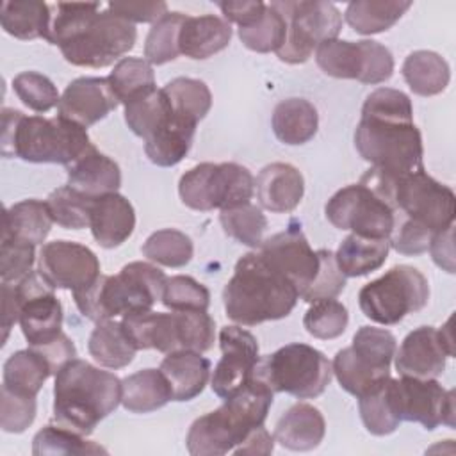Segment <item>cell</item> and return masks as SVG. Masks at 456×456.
<instances>
[{"label":"cell","instance_id":"obj_1","mask_svg":"<svg viewBox=\"0 0 456 456\" xmlns=\"http://www.w3.org/2000/svg\"><path fill=\"white\" fill-rule=\"evenodd\" d=\"M354 146L360 157L381 173L401 176L424 169V146L413 123L410 96L392 87L372 91L362 107Z\"/></svg>","mask_w":456,"mask_h":456},{"label":"cell","instance_id":"obj_2","mask_svg":"<svg viewBox=\"0 0 456 456\" xmlns=\"http://www.w3.org/2000/svg\"><path fill=\"white\" fill-rule=\"evenodd\" d=\"M55 9L46 41L73 66L105 68L135 46V25L96 2H59Z\"/></svg>","mask_w":456,"mask_h":456},{"label":"cell","instance_id":"obj_3","mask_svg":"<svg viewBox=\"0 0 456 456\" xmlns=\"http://www.w3.org/2000/svg\"><path fill=\"white\" fill-rule=\"evenodd\" d=\"M299 299L294 283L273 267L260 251L242 255L223 290L228 319L242 326L287 317Z\"/></svg>","mask_w":456,"mask_h":456},{"label":"cell","instance_id":"obj_4","mask_svg":"<svg viewBox=\"0 0 456 456\" xmlns=\"http://www.w3.org/2000/svg\"><path fill=\"white\" fill-rule=\"evenodd\" d=\"M121 390L116 374L75 358L55 374L53 420L87 436L119 406Z\"/></svg>","mask_w":456,"mask_h":456},{"label":"cell","instance_id":"obj_5","mask_svg":"<svg viewBox=\"0 0 456 456\" xmlns=\"http://www.w3.org/2000/svg\"><path fill=\"white\" fill-rule=\"evenodd\" d=\"M274 392L253 378L224 403L198 417L187 433V451L194 456H221L235 451L248 435L264 426Z\"/></svg>","mask_w":456,"mask_h":456},{"label":"cell","instance_id":"obj_6","mask_svg":"<svg viewBox=\"0 0 456 456\" xmlns=\"http://www.w3.org/2000/svg\"><path fill=\"white\" fill-rule=\"evenodd\" d=\"M2 155L27 162L69 166L94 144L87 130L61 118L25 116L18 109H2Z\"/></svg>","mask_w":456,"mask_h":456},{"label":"cell","instance_id":"obj_7","mask_svg":"<svg viewBox=\"0 0 456 456\" xmlns=\"http://www.w3.org/2000/svg\"><path fill=\"white\" fill-rule=\"evenodd\" d=\"M167 276L150 262H130L116 276L100 274L91 285L75 290L80 314L94 322L148 312L162 299Z\"/></svg>","mask_w":456,"mask_h":456},{"label":"cell","instance_id":"obj_8","mask_svg":"<svg viewBox=\"0 0 456 456\" xmlns=\"http://www.w3.org/2000/svg\"><path fill=\"white\" fill-rule=\"evenodd\" d=\"M360 182L383 196L395 210V217L408 219L431 233L454 224L456 198L452 189L436 182L424 169L392 176L370 167Z\"/></svg>","mask_w":456,"mask_h":456},{"label":"cell","instance_id":"obj_9","mask_svg":"<svg viewBox=\"0 0 456 456\" xmlns=\"http://www.w3.org/2000/svg\"><path fill=\"white\" fill-rule=\"evenodd\" d=\"M123 328L139 349H157L160 353L196 351L205 353L214 346L216 324L207 310L183 312H139L121 319Z\"/></svg>","mask_w":456,"mask_h":456},{"label":"cell","instance_id":"obj_10","mask_svg":"<svg viewBox=\"0 0 456 456\" xmlns=\"http://www.w3.org/2000/svg\"><path fill=\"white\" fill-rule=\"evenodd\" d=\"M333 369L319 349L292 342L258 360L255 376L273 392H285L297 399H314L330 385Z\"/></svg>","mask_w":456,"mask_h":456},{"label":"cell","instance_id":"obj_11","mask_svg":"<svg viewBox=\"0 0 456 456\" xmlns=\"http://www.w3.org/2000/svg\"><path fill=\"white\" fill-rule=\"evenodd\" d=\"M429 283L426 276L411 265H394L378 280L365 283L358 292V305L365 317L378 324L392 326L408 314L428 305Z\"/></svg>","mask_w":456,"mask_h":456},{"label":"cell","instance_id":"obj_12","mask_svg":"<svg viewBox=\"0 0 456 456\" xmlns=\"http://www.w3.org/2000/svg\"><path fill=\"white\" fill-rule=\"evenodd\" d=\"M253 192V175L235 162H201L185 171L178 182L182 203L200 212L248 203Z\"/></svg>","mask_w":456,"mask_h":456},{"label":"cell","instance_id":"obj_13","mask_svg":"<svg viewBox=\"0 0 456 456\" xmlns=\"http://www.w3.org/2000/svg\"><path fill=\"white\" fill-rule=\"evenodd\" d=\"M271 5L287 25L285 41L276 52L278 59L287 64L306 62L321 43L337 39L342 30V14L331 2L285 0L271 2Z\"/></svg>","mask_w":456,"mask_h":456},{"label":"cell","instance_id":"obj_14","mask_svg":"<svg viewBox=\"0 0 456 456\" xmlns=\"http://www.w3.org/2000/svg\"><path fill=\"white\" fill-rule=\"evenodd\" d=\"M324 212L335 228L370 239H388L395 224L392 205L363 182L337 191Z\"/></svg>","mask_w":456,"mask_h":456},{"label":"cell","instance_id":"obj_15","mask_svg":"<svg viewBox=\"0 0 456 456\" xmlns=\"http://www.w3.org/2000/svg\"><path fill=\"white\" fill-rule=\"evenodd\" d=\"M315 62L330 77L370 86L387 82L394 73L392 52L372 39L324 41L315 48Z\"/></svg>","mask_w":456,"mask_h":456},{"label":"cell","instance_id":"obj_16","mask_svg":"<svg viewBox=\"0 0 456 456\" xmlns=\"http://www.w3.org/2000/svg\"><path fill=\"white\" fill-rule=\"evenodd\" d=\"M387 394L399 422H419L429 431L440 424L449 428L456 424L454 390H445L435 378H390Z\"/></svg>","mask_w":456,"mask_h":456},{"label":"cell","instance_id":"obj_17","mask_svg":"<svg viewBox=\"0 0 456 456\" xmlns=\"http://www.w3.org/2000/svg\"><path fill=\"white\" fill-rule=\"evenodd\" d=\"M55 289L37 273L30 271L14 283L20 305V326L28 346H41L62 333V305Z\"/></svg>","mask_w":456,"mask_h":456},{"label":"cell","instance_id":"obj_18","mask_svg":"<svg viewBox=\"0 0 456 456\" xmlns=\"http://www.w3.org/2000/svg\"><path fill=\"white\" fill-rule=\"evenodd\" d=\"M37 273L53 287L80 290L100 276V260L87 246L73 240H52L43 244L37 258Z\"/></svg>","mask_w":456,"mask_h":456},{"label":"cell","instance_id":"obj_19","mask_svg":"<svg viewBox=\"0 0 456 456\" xmlns=\"http://www.w3.org/2000/svg\"><path fill=\"white\" fill-rule=\"evenodd\" d=\"M219 347L223 356L214 369L210 387L217 397L228 399L253 379L260 360L258 342L240 326H224L219 331Z\"/></svg>","mask_w":456,"mask_h":456},{"label":"cell","instance_id":"obj_20","mask_svg":"<svg viewBox=\"0 0 456 456\" xmlns=\"http://www.w3.org/2000/svg\"><path fill=\"white\" fill-rule=\"evenodd\" d=\"M258 251L273 267L294 283L299 297L315 280L321 267L319 253L310 248L301 226L296 223H290L287 230L264 239Z\"/></svg>","mask_w":456,"mask_h":456},{"label":"cell","instance_id":"obj_21","mask_svg":"<svg viewBox=\"0 0 456 456\" xmlns=\"http://www.w3.org/2000/svg\"><path fill=\"white\" fill-rule=\"evenodd\" d=\"M119 105L109 78L103 77H80L68 84L61 94L57 112L61 118L69 119L82 128H87Z\"/></svg>","mask_w":456,"mask_h":456},{"label":"cell","instance_id":"obj_22","mask_svg":"<svg viewBox=\"0 0 456 456\" xmlns=\"http://www.w3.org/2000/svg\"><path fill=\"white\" fill-rule=\"evenodd\" d=\"M395 369L401 376L436 378L445 369L449 358L438 330L433 326H420L410 331L395 349Z\"/></svg>","mask_w":456,"mask_h":456},{"label":"cell","instance_id":"obj_23","mask_svg":"<svg viewBox=\"0 0 456 456\" xmlns=\"http://www.w3.org/2000/svg\"><path fill=\"white\" fill-rule=\"evenodd\" d=\"M256 198L265 210L285 214L294 210L305 194V180L297 167L287 162H273L260 169L255 180Z\"/></svg>","mask_w":456,"mask_h":456},{"label":"cell","instance_id":"obj_24","mask_svg":"<svg viewBox=\"0 0 456 456\" xmlns=\"http://www.w3.org/2000/svg\"><path fill=\"white\" fill-rule=\"evenodd\" d=\"M89 228L102 248L121 246L135 228V210L119 192H110L93 200Z\"/></svg>","mask_w":456,"mask_h":456},{"label":"cell","instance_id":"obj_25","mask_svg":"<svg viewBox=\"0 0 456 456\" xmlns=\"http://www.w3.org/2000/svg\"><path fill=\"white\" fill-rule=\"evenodd\" d=\"M68 183L71 189L89 196L100 198L110 192H118L121 185V169L107 155L93 146L73 164L66 166Z\"/></svg>","mask_w":456,"mask_h":456},{"label":"cell","instance_id":"obj_26","mask_svg":"<svg viewBox=\"0 0 456 456\" xmlns=\"http://www.w3.org/2000/svg\"><path fill=\"white\" fill-rule=\"evenodd\" d=\"M230 39H232V27L224 18L214 16V14H203V16L187 14L180 28L178 48L182 55L201 61L224 50L230 45Z\"/></svg>","mask_w":456,"mask_h":456},{"label":"cell","instance_id":"obj_27","mask_svg":"<svg viewBox=\"0 0 456 456\" xmlns=\"http://www.w3.org/2000/svg\"><path fill=\"white\" fill-rule=\"evenodd\" d=\"M326 433L322 413L306 403L290 406L276 422L274 440L290 451L315 449Z\"/></svg>","mask_w":456,"mask_h":456},{"label":"cell","instance_id":"obj_28","mask_svg":"<svg viewBox=\"0 0 456 456\" xmlns=\"http://www.w3.org/2000/svg\"><path fill=\"white\" fill-rule=\"evenodd\" d=\"M166 376L173 401H191L200 395L210 378V362L196 351L169 353L160 367Z\"/></svg>","mask_w":456,"mask_h":456},{"label":"cell","instance_id":"obj_29","mask_svg":"<svg viewBox=\"0 0 456 456\" xmlns=\"http://www.w3.org/2000/svg\"><path fill=\"white\" fill-rule=\"evenodd\" d=\"M121 404L132 413H150L173 401L171 387L160 369H142L121 379Z\"/></svg>","mask_w":456,"mask_h":456},{"label":"cell","instance_id":"obj_30","mask_svg":"<svg viewBox=\"0 0 456 456\" xmlns=\"http://www.w3.org/2000/svg\"><path fill=\"white\" fill-rule=\"evenodd\" d=\"M196 125L198 123L182 118L173 110L169 121L157 134L144 141L146 157L160 167L176 166L192 146Z\"/></svg>","mask_w":456,"mask_h":456},{"label":"cell","instance_id":"obj_31","mask_svg":"<svg viewBox=\"0 0 456 456\" xmlns=\"http://www.w3.org/2000/svg\"><path fill=\"white\" fill-rule=\"evenodd\" d=\"M331 369L340 387L354 397H363L378 390L390 378V369L370 363L356 354L351 346L337 351Z\"/></svg>","mask_w":456,"mask_h":456},{"label":"cell","instance_id":"obj_32","mask_svg":"<svg viewBox=\"0 0 456 456\" xmlns=\"http://www.w3.org/2000/svg\"><path fill=\"white\" fill-rule=\"evenodd\" d=\"M273 132L283 142L290 146L308 142L319 126L317 109L305 98L281 100L273 112Z\"/></svg>","mask_w":456,"mask_h":456},{"label":"cell","instance_id":"obj_33","mask_svg":"<svg viewBox=\"0 0 456 456\" xmlns=\"http://www.w3.org/2000/svg\"><path fill=\"white\" fill-rule=\"evenodd\" d=\"M87 349L94 362L107 369L126 367L137 353V347L123 324L112 319L96 322L94 330L91 331Z\"/></svg>","mask_w":456,"mask_h":456},{"label":"cell","instance_id":"obj_34","mask_svg":"<svg viewBox=\"0 0 456 456\" xmlns=\"http://www.w3.org/2000/svg\"><path fill=\"white\" fill-rule=\"evenodd\" d=\"M0 23L16 39H46L52 25L50 5L39 0L4 2L0 7Z\"/></svg>","mask_w":456,"mask_h":456},{"label":"cell","instance_id":"obj_35","mask_svg":"<svg viewBox=\"0 0 456 456\" xmlns=\"http://www.w3.org/2000/svg\"><path fill=\"white\" fill-rule=\"evenodd\" d=\"M53 224L46 201L23 200L11 205L4 214L2 235L16 237L30 244H43Z\"/></svg>","mask_w":456,"mask_h":456},{"label":"cell","instance_id":"obj_36","mask_svg":"<svg viewBox=\"0 0 456 456\" xmlns=\"http://www.w3.org/2000/svg\"><path fill=\"white\" fill-rule=\"evenodd\" d=\"M388 249V239H370L351 233L340 242L335 260L346 278L365 276L387 262Z\"/></svg>","mask_w":456,"mask_h":456},{"label":"cell","instance_id":"obj_37","mask_svg":"<svg viewBox=\"0 0 456 456\" xmlns=\"http://www.w3.org/2000/svg\"><path fill=\"white\" fill-rule=\"evenodd\" d=\"M410 7L408 0H354L347 4L344 18L356 34L370 36L394 27Z\"/></svg>","mask_w":456,"mask_h":456},{"label":"cell","instance_id":"obj_38","mask_svg":"<svg viewBox=\"0 0 456 456\" xmlns=\"http://www.w3.org/2000/svg\"><path fill=\"white\" fill-rule=\"evenodd\" d=\"M403 77L410 89L419 96H435L442 93L451 78L447 61L429 50L411 52L403 62Z\"/></svg>","mask_w":456,"mask_h":456},{"label":"cell","instance_id":"obj_39","mask_svg":"<svg viewBox=\"0 0 456 456\" xmlns=\"http://www.w3.org/2000/svg\"><path fill=\"white\" fill-rule=\"evenodd\" d=\"M50 376V367L43 356L27 347L12 353L5 360L2 387L23 395L36 397Z\"/></svg>","mask_w":456,"mask_h":456},{"label":"cell","instance_id":"obj_40","mask_svg":"<svg viewBox=\"0 0 456 456\" xmlns=\"http://www.w3.org/2000/svg\"><path fill=\"white\" fill-rule=\"evenodd\" d=\"M107 78L114 94L123 105H128L130 102L157 89L151 64L146 59L139 57L119 59Z\"/></svg>","mask_w":456,"mask_h":456},{"label":"cell","instance_id":"obj_41","mask_svg":"<svg viewBox=\"0 0 456 456\" xmlns=\"http://www.w3.org/2000/svg\"><path fill=\"white\" fill-rule=\"evenodd\" d=\"M171 116L173 109L162 89H153L125 105V121L128 128L144 141L157 134Z\"/></svg>","mask_w":456,"mask_h":456},{"label":"cell","instance_id":"obj_42","mask_svg":"<svg viewBox=\"0 0 456 456\" xmlns=\"http://www.w3.org/2000/svg\"><path fill=\"white\" fill-rule=\"evenodd\" d=\"M164 94L167 96L171 109L194 123L201 121L210 107H212V94L208 86L203 80L191 78V77H176L169 80L162 87Z\"/></svg>","mask_w":456,"mask_h":456},{"label":"cell","instance_id":"obj_43","mask_svg":"<svg viewBox=\"0 0 456 456\" xmlns=\"http://www.w3.org/2000/svg\"><path fill=\"white\" fill-rule=\"evenodd\" d=\"M107 454L102 445L86 440L84 435L68 429L64 426L48 424L39 429L32 440V454L36 456H57V454Z\"/></svg>","mask_w":456,"mask_h":456},{"label":"cell","instance_id":"obj_44","mask_svg":"<svg viewBox=\"0 0 456 456\" xmlns=\"http://www.w3.org/2000/svg\"><path fill=\"white\" fill-rule=\"evenodd\" d=\"M221 226L224 233L237 242L258 249L264 242V232L267 228V219L264 212L251 201L223 208L219 214Z\"/></svg>","mask_w":456,"mask_h":456},{"label":"cell","instance_id":"obj_45","mask_svg":"<svg viewBox=\"0 0 456 456\" xmlns=\"http://www.w3.org/2000/svg\"><path fill=\"white\" fill-rule=\"evenodd\" d=\"M142 255L164 267H183L191 262L194 246L189 235L175 228L153 232L141 248Z\"/></svg>","mask_w":456,"mask_h":456},{"label":"cell","instance_id":"obj_46","mask_svg":"<svg viewBox=\"0 0 456 456\" xmlns=\"http://www.w3.org/2000/svg\"><path fill=\"white\" fill-rule=\"evenodd\" d=\"M185 18L187 14L183 12L167 11L160 20L151 25L144 41V57L150 64L160 66L175 61L180 55L178 36Z\"/></svg>","mask_w":456,"mask_h":456},{"label":"cell","instance_id":"obj_47","mask_svg":"<svg viewBox=\"0 0 456 456\" xmlns=\"http://www.w3.org/2000/svg\"><path fill=\"white\" fill-rule=\"evenodd\" d=\"M94 198H89L69 185H62L50 192L46 205L53 217V223L66 230L89 228L91 205Z\"/></svg>","mask_w":456,"mask_h":456},{"label":"cell","instance_id":"obj_48","mask_svg":"<svg viewBox=\"0 0 456 456\" xmlns=\"http://www.w3.org/2000/svg\"><path fill=\"white\" fill-rule=\"evenodd\" d=\"M349 322L347 308L333 299H319L306 310L303 317L305 330L321 340H331L340 337Z\"/></svg>","mask_w":456,"mask_h":456},{"label":"cell","instance_id":"obj_49","mask_svg":"<svg viewBox=\"0 0 456 456\" xmlns=\"http://www.w3.org/2000/svg\"><path fill=\"white\" fill-rule=\"evenodd\" d=\"M285 20L271 4H267L265 14L258 23L246 28H239V37L242 45L258 53L278 52L285 41Z\"/></svg>","mask_w":456,"mask_h":456},{"label":"cell","instance_id":"obj_50","mask_svg":"<svg viewBox=\"0 0 456 456\" xmlns=\"http://www.w3.org/2000/svg\"><path fill=\"white\" fill-rule=\"evenodd\" d=\"M12 89L25 107L34 112H48L59 105L61 94L55 84L43 73L21 71L12 78Z\"/></svg>","mask_w":456,"mask_h":456},{"label":"cell","instance_id":"obj_51","mask_svg":"<svg viewBox=\"0 0 456 456\" xmlns=\"http://www.w3.org/2000/svg\"><path fill=\"white\" fill-rule=\"evenodd\" d=\"M166 308L183 312V310H207L210 305L208 289L196 281L192 276H171L166 281L162 299Z\"/></svg>","mask_w":456,"mask_h":456},{"label":"cell","instance_id":"obj_52","mask_svg":"<svg viewBox=\"0 0 456 456\" xmlns=\"http://www.w3.org/2000/svg\"><path fill=\"white\" fill-rule=\"evenodd\" d=\"M358 408L365 429L376 436L390 435L399 428V419L395 417L388 401L387 383L381 385L378 390L358 397Z\"/></svg>","mask_w":456,"mask_h":456},{"label":"cell","instance_id":"obj_53","mask_svg":"<svg viewBox=\"0 0 456 456\" xmlns=\"http://www.w3.org/2000/svg\"><path fill=\"white\" fill-rule=\"evenodd\" d=\"M351 347L356 354L369 360L370 363H374L378 367L390 369V363H392L395 349H397V340L385 328L362 326L354 333Z\"/></svg>","mask_w":456,"mask_h":456},{"label":"cell","instance_id":"obj_54","mask_svg":"<svg viewBox=\"0 0 456 456\" xmlns=\"http://www.w3.org/2000/svg\"><path fill=\"white\" fill-rule=\"evenodd\" d=\"M36 262V246L16 239L2 235L0 246V278L4 283H18L23 280Z\"/></svg>","mask_w":456,"mask_h":456},{"label":"cell","instance_id":"obj_55","mask_svg":"<svg viewBox=\"0 0 456 456\" xmlns=\"http://www.w3.org/2000/svg\"><path fill=\"white\" fill-rule=\"evenodd\" d=\"M34 395H23L5 387L0 390V428L5 433H23L36 419Z\"/></svg>","mask_w":456,"mask_h":456},{"label":"cell","instance_id":"obj_56","mask_svg":"<svg viewBox=\"0 0 456 456\" xmlns=\"http://www.w3.org/2000/svg\"><path fill=\"white\" fill-rule=\"evenodd\" d=\"M321 267L315 280L310 287L301 294V299L306 303H314L319 299H333L346 289V276L337 265L335 253L330 249H317Z\"/></svg>","mask_w":456,"mask_h":456},{"label":"cell","instance_id":"obj_57","mask_svg":"<svg viewBox=\"0 0 456 456\" xmlns=\"http://www.w3.org/2000/svg\"><path fill=\"white\" fill-rule=\"evenodd\" d=\"M435 233L408 221L395 217L394 230L388 237V244L401 255H422L429 248V240Z\"/></svg>","mask_w":456,"mask_h":456},{"label":"cell","instance_id":"obj_58","mask_svg":"<svg viewBox=\"0 0 456 456\" xmlns=\"http://www.w3.org/2000/svg\"><path fill=\"white\" fill-rule=\"evenodd\" d=\"M114 14L130 23H155L167 12L166 2H110L107 5Z\"/></svg>","mask_w":456,"mask_h":456},{"label":"cell","instance_id":"obj_59","mask_svg":"<svg viewBox=\"0 0 456 456\" xmlns=\"http://www.w3.org/2000/svg\"><path fill=\"white\" fill-rule=\"evenodd\" d=\"M28 347L43 356V360L50 367L52 376H55L64 365H68L71 360L77 358V347L66 333H61L59 337H55L53 340H50L46 344L28 346Z\"/></svg>","mask_w":456,"mask_h":456},{"label":"cell","instance_id":"obj_60","mask_svg":"<svg viewBox=\"0 0 456 456\" xmlns=\"http://www.w3.org/2000/svg\"><path fill=\"white\" fill-rule=\"evenodd\" d=\"M221 12L224 14V20L230 23H237L239 28H246L251 27L255 23H258L267 9V4L260 2V0H251V2H217Z\"/></svg>","mask_w":456,"mask_h":456},{"label":"cell","instance_id":"obj_61","mask_svg":"<svg viewBox=\"0 0 456 456\" xmlns=\"http://www.w3.org/2000/svg\"><path fill=\"white\" fill-rule=\"evenodd\" d=\"M429 253L433 262L444 269L445 273L452 274L456 271L454 264V224L447 226L442 232H436L429 240Z\"/></svg>","mask_w":456,"mask_h":456},{"label":"cell","instance_id":"obj_62","mask_svg":"<svg viewBox=\"0 0 456 456\" xmlns=\"http://www.w3.org/2000/svg\"><path fill=\"white\" fill-rule=\"evenodd\" d=\"M2 296V344L7 342L11 328L20 321V305L14 292V283H4L0 289Z\"/></svg>","mask_w":456,"mask_h":456},{"label":"cell","instance_id":"obj_63","mask_svg":"<svg viewBox=\"0 0 456 456\" xmlns=\"http://www.w3.org/2000/svg\"><path fill=\"white\" fill-rule=\"evenodd\" d=\"M274 449V436L264 426L253 429L248 438L233 451L235 454H271Z\"/></svg>","mask_w":456,"mask_h":456},{"label":"cell","instance_id":"obj_64","mask_svg":"<svg viewBox=\"0 0 456 456\" xmlns=\"http://www.w3.org/2000/svg\"><path fill=\"white\" fill-rule=\"evenodd\" d=\"M451 322H452V319H447V322L438 330V337H440V340H442L444 347L447 349L449 356H452V354H454V338H452Z\"/></svg>","mask_w":456,"mask_h":456}]
</instances>
